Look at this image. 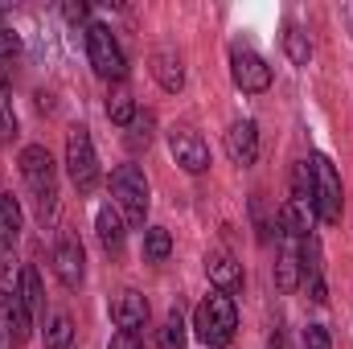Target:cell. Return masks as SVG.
Listing matches in <instances>:
<instances>
[{"instance_id":"1","label":"cell","mask_w":353,"mask_h":349,"mask_svg":"<svg viewBox=\"0 0 353 349\" xmlns=\"http://www.w3.org/2000/svg\"><path fill=\"white\" fill-rule=\"evenodd\" d=\"M21 177H25V189L33 193L37 218L50 222L58 214V165H54V157H50L46 144L21 148Z\"/></svg>"},{"instance_id":"2","label":"cell","mask_w":353,"mask_h":349,"mask_svg":"<svg viewBox=\"0 0 353 349\" xmlns=\"http://www.w3.org/2000/svg\"><path fill=\"white\" fill-rule=\"evenodd\" d=\"M234 329H239V308H234V300H230L226 292H214V296H205V300L197 304V312H193V333H197L201 346L226 349L234 341Z\"/></svg>"},{"instance_id":"3","label":"cell","mask_w":353,"mask_h":349,"mask_svg":"<svg viewBox=\"0 0 353 349\" xmlns=\"http://www.w3.org/2000/svg\"><path fill=\"white\" fill-rule=\"evenodd\" d=\"M87 58H90V66H94L99 79H107V83H123V74H128V58H123V50H119L111 25H103V21H90L87 25Z\"/></svg>"},{"instance_id":"4","label":"cell","mask_w":353,"mask_h":349,"mask_svg":"<svg viewBox=\"0 0 353 349\" xmlns=\"http://www.w3.org/2000/svg\"><path fill=\"white\" fill-rule=\"evenodd\" d=\"M111 197H115V210L123 214V222L132 226H144V214H148V181L136 165H119L111 173Z\"/></svg>"},{"instance_id":"5","label":"cell","mask_w":353,"mask_h":349,"mask_svg":"<svg viewBox=\"0 0 353 349\" xmlns=\"http://www.w3.org/2000/svg\"><path fill=\"white\" fill-rule=\"evenodd\" d=\"M312 214L325 222V226H337L341 222V177L333 169L329 157H312Z\"/></svg>"},{"instance_id":"6","label":"cell","mask_w":353,"mask_h":349,"mask_svg":"<svg viewBox=\"0 0 353 349\" xmlns=\"http://www.w3.org/2000/svg\"><path fill=\"white\" fill-rule=\"evenodd\" d=\"M66 173L74 181V189H94L99 181V157H94V144H90V132L87 128H70L66 132Z\"/></svg>"},{"instance_id":"7","label":"cell","mask_w":353,"mask_h":349,"mask_svg":"<svg viewBox=\"0 0 353 349\" xmlns=\"http://www.w3.org/2000/svg\"><path fill=\"white\" fill-rule=\"evenodd\" d=\"M230 79H234V87L247 90V94H263L271 87V66L251 46H234L230 50Z\"/></svg>"},{"instance_id":"8","label":"cell","mask_w":353,"mask_h":349,"mask_svg":"<svg viewBox=\"0 0 353 349\" xmlns=\"http://www.w3.org/2000/svg\"><path fill=\"white\" fill-rule=\"evenodd\" d=\"M169 152H173L176 165L193 177L210 169V144H205L197 132H189V128H173V132H169Z\"/></svg>"},{"instance_id":"9","label":"cell","mask_w":353,"mask_h":349,"mask_svg":"<svg viewBox=\"0 0 353 349\" xmlns=\"http://www.w3.org/2000/svg\"><path fill=\"white\" fill-rule=\"evenodd\" d=\"M29 317L33 312L25 308L21 296H0V341L8 349H21L29 341V333H33V321Z\"/></svg>"},{"instance_id":"10","label":"cell","mask_w":353,"mask_h":349,"mask_svg":"<svg viewBox=\"0 0 353 349\" xmlns=\"http://www.w3.org/2000/svg\"><path fill=\"white\" fill-rule=\"evenodd\" d=\"M205 275H210V283H214L218 292H226V296H234V292L243 288V267H239V259H234L226 247H210V251H205Z\"/></svg>"},{"instance_id":"11","label":"cell","mask_w":353,"mask_h":349,"mask_svg":"<svg viewBox=\"0 0 353 349\" xmlns=\"http://www.w3.org/2000/svg\"><path fill=\"white\" fill-rule=\"evenodd\" d=\"M50 263H54V275H58V283L62 288H79L83 283V243L79 239H58L54 243V255H50Z\"/></svg>"},{"instance_id":"12","label":"cell","mask_w":353,"mask_h":349,"mask_svg":"<svg viewBox=\"0 0 353 349\" xmlns=\"http://www.w3.org/2000/svg\"><path fill=\"white\" fill-rule=\"evenodd\" d=\"M226 152H230V161L234 165H255V157H259V128H255V119H234L230 123V132H226Z\"/></svg>"},{"instance_id":"13","label":"cell","mask_w":353,"mask_h":349,"mask_svg":"<svg viewBox=\"0 0 353 349\" xmlns=\"http://www.w3.org/2000/svg\"><path fill=\"white\" fill-rule=\"evenodd\" d=\"M111 321H115L119 333H140V329L148 325V300H144L140 292H123V296H115V304H111Z\"/></svg>"},{"instance_id":"14","label":"cell","mask_w":353,"mask_h":349,"mask_svg":"<svg viewBox=\"0 0 353 349\" xmlns=\"http://www.w3.org/2000/svg\"><path fill=\"white\" fill-rule=\"evenodd\" d=\"M94 230H99V243H103L111 255H119V251H123L128 226H123V214H119L115 206H103V210L94 214Z\"/></svg>"},{"instance_id":"15","label":"cell","mask_w":353,"mask_h":349,"mask_svg":"<svg viewBox=\"0 0 353 349\" xmlns=\"http://www.w3.org/2000/svg\"><path fill=\"white\" fill-rule=\"evenodd\" d=\"M152 79L169 94H176V90L185 87V66H181V58H176L173 50H157L152 54Z\"/></svg>"},{"instance_id":"16","label":"cell","mask_w":353,"mask_h":349,"mask_svg":"<svg viewBox=\"0 0 353 349\" xmlns=\"http://www.w3.org/2000/svg\"><path fill=\"white\" fill-rule=\"evenodd\" d=\"M21 206H17V197L12 193H0V247L8 251L17 239H21Z\"/></svg>"},{"instance_id":"17","label":"cell","mask_w":353,"mask_h":349,"mask_svg":"<svg viewBox=\"0 0 353 349\" xmlns=\"http://www.w3.org/2000/svg\"><path fill=\"white\" fill-rule=\"evenodd\" d=\"M292 206H300L304 214H312V165L300 161L292 169Z\"/></svg>"},{"instance_id":"18","label":"cell","mask_w":353,"mask_h":349,"mask_svg":"<svg viewBox=\"0 0 353 349\" xmlns=\"http://www.w3.org/2000/svg\"><path fill=\"white\" fill-rule=\"evenodd\" d=\"M70 341H74L70 317L66 312H50V321H46V349H70Z\"/></svg>"},{"instance_id":"19","label":"cell","mask_w":353,"mask_h":349,"mask_svg":"<svg viewBox=\"0 0 353 349\" xmlns=\"http://www.w3.org/2000/svg\"><path fill=\"white\" fill-rule=\"evenodd\" d=\"M185 337H189V333H185V317H181V308H169V317H165V325H161V337H157V341H161V349H185Z\"/></svg>"},{"instance_id":"20","label":"cell","mask_w":353,"mask_h":349,"mask_svg":"<svg viewBox=\"0 0 353 349\" xmlns=\"http://www.w3.org/2000/svg\"><path fill=\"white\" fill-rule=\"evenodd\" d=\"M144 255L152 263H165L169 255H173V235L165 230V226H152L148 235H144Z\"/></svg>"},{"instance_id":"21","label":"cell","mask_w":353,"mask_h":349,"mask_svg":"<svg viewBox=\"0 0 353 349\" xmlns=\"http://www.w3.org/2000/svg\"><path fill=\"white\" fill-rule=\"evenodd\" d=\"M107 115H111V123L132 128V119H136V99H132L128 90H115V94L107 99Z\"/></svg>"},{"instance_id":"22","label":"cell","mask_w":353,"mask_h":349,"mask_svg":"<svg viewBox=\"0 0 353 349\" xmlns=\"http://www.w3.org/2000/svg\"><path fill=\"white\" fill-rule=\"evenodd\" d=\"M17 296L25 300L29 312H41V279H37L33 267H21V292H17Z\"/></svg>"},{"instance_id":"23","label":"cell","mask_w":353,"mask_h":349,"mask_svg":"<svg viewBox=\"0 0 353 349\" xmlns=\"http://www.w3.org/2000/svg\"><path fill=\"white\" fill-rule=\"evenodd\" d=\"M17 140V115H12V99H8V83H0V144Z\"/></svg>"},{"instance_id":"24","label":"cell","mask_w":353,"mask_h":349,"mask_svg":"<svg viewBox=\"0 0 353 349\" xmlns=\"http://www.w3.org/2000/svg\"><path fill=\"white\" fill-rule=\"evenodd\" d=\"M283 50H288V58H292L296 66H308V58H312V46H308V37H304L300 29H288V33H283Z\"/></svg>"},{"instance_id":"25","label":"cell","mask_w":353,"mask_h":349,"mask_svg":"<svg viewBox=\"0 0 353 349\" xmlns=\"http://www.w3.org/2000/svg\"><path fill=\"white\" fill-rule=\"evenodd\" d=\"M17 292H21V267L0 251V296H17Z\"/></svg>"},{"instance_id":"26","label":"cell","mask_w":353,"mask_h":349,"mask_svg":"<svg viewBox=\"0 0 353 349\" xmlns=\"http://www.w3.org/2000/svg\"><path fill=\"white\" fill-rule=\"evenodd\" d=\"M152 123H157V119H152V111H136V119H132V128H128V132H132L128 140L148 148V140H152Z\"/></svg>"},{"instance_id":"27","label":"cell","mask_w":353,"mask_h":349,"mask_svg":"<svg viewBox=\"0 0 353 349\" xmlns=\"http://www.w3.org/2000/svg\"><path fill=\"white\" fill-rule=\"evenodd\" d=\"M304 349H329V333L321 325H308L304 329Z\"/></svg>"},{"instance_id":"28","label":"cell","mask_w":353,"mask_h":349,"mask_svg":"<svg viewBox=\"0 0 353 349\" xmlns=\"http://www.w3.org/2000/svg\"><path fill=\"white\" fill-rule=\"evenodd\" d=\"M62 12H66L70 25H79V21H87L90 17V4H74V0H70V4H62Z\"/></svg>"},{"instance_id":"29","label":"cell","mask_w":353,"mask_h":349,"mask_svg":"<svg viewBox=\"0 0 353 349\" xmlns=\"http://www.w3.org/2000/svg\"><path fill=\"white\" fill-rule=\"evenodd\" d=\"M107 349H140V341H136V333H115Z\"/></svg>"},{"instance_id":"30","label":"cell","mask_w":353,"mask_h":349,"mask_svg":"<svg viewBox=\"0 0 353 349\" xmlns=\"http://www.w3.org/2000/svg\"><path fill=\"white\" fill-rule=\"evenodd\" d=\"M267 349H283V337L275 333V337H271V346H267Z\"/></svg>"},{"instance_id":"31","label":"cell","mask_w":353,"mask_h":349,"mask_svg":"<svg viewBox=\"0 0 353 349\" xmlns=\"http://www.w3.org/2000/svg\"><path fill=\"white\" fill-rule=\"evenodd\" d=\"M0 29H4V17H0Z\"/></svg>"}]
</instances>
